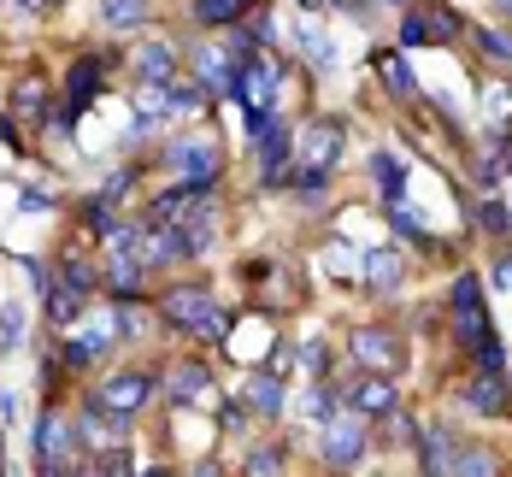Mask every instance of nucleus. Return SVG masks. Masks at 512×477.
<instances>
[{
    "instance_id": "nucleus-22",
    "label": "nucleus",
    "mask_w": 512,
    "mask_h": 477,
    "mask_svg": "<svg viewBox=\"0 0 512 477\" xmlns=\"http://www.w3.org/2000/svg\"><path fill=\"white\" fill-rule=\"evenodd\" d=\"M142 12H148V0H101V18L112 30H130V24H142Z\"/></svg>"
},
{
    "instance_id": "nucleus-5",
    "label": "nucleus",
    "mask_w": 512,
    "mask_h": 477,
    "mask_svg": "<svg viewBox=\"0 0 512 477\" xmlns=\"http://www.w3.org/2000/svg\"><path fill=\"white\" fill-rule=\"evenodd\" d=\"M342 154V124H312L307 130V165H301V189H318L324 183V165Z\"/></svg>"
},
{
    "instance_id": "nucleus-36",
    "label": "nucleus",
    "mask_w": 512,
    "mask_h": 477,
    "mask_svg": "<svg viewBox=\"0 0 512 477\" xmlns=\"http://www.w3.org/2000/svg\"><path fill=\"white\" fill-rule=\"evenodd\" d=\"M0 454H6V436H0Z\"/></svg>"
},
{
    "instance_id": "nucleus-8",
    "label": "nucleus",
    "mask_w": 512,
    "mask_h": 477,
    "mask_svg": "<svg viewBox=\"0 0 512 477\" xmlns=\"http://www.w3.org/2000/svg\"><path fill=\"white\" fill-rule=\"evenodd\" d=\"M359 454H365V424L354 419H324V460L330 466H354Z\"/></svg>"
},
{
    "instance_id": "nucleus-30",
    "label": "nucleus",
    "mask_w": 512,
    "mask_h": 477,
    "mask_svg": "<svg viewBox=\"0 0 512 477\" xmlns=\"http://www.w3.org/2000/svg\"><path fill=\"white\" fill-rule=\"evenodd\" d=\"M477 366H483V371H501V342H495L489 330L477 336Z\"/></svg>"
},
{
    "instance_id": "nucleus-1",
    "label": "nucleus",
    "mask_w": 512,
    "mask_h": 477,
    "mask_svg": "<svg viewBox=\"0 0 512 477\" xmlns=\"http://www.w3.org/2000/svg\"><path fill=\"white\" fill-rule=\"evenodd\" d=\"M159 313H165V324L195 330V336H206V342H218V336H224V324H230V318L212 307V295H206L201 283H177V289L159 301Z\"/></svg>"
},
{
    "instance_id": "nucleus-24",
    "label": "nucleus",
    "mask_w": 512,
    "mask_h": 477,
    "mask_svg": "<svg viewBox=\"0 0 512 477\" xmlns=\"http://www.w3.org/2000/svg\"><path fill=\"white\" fill-rule=\"evenodd\" d=\"M248 12V0H195V18L201 24H230V18H242Z\"/></svg>"
},
{
    "instance_id": "nucleus-20",
    "label": "nucleus",
    "mask_w": 512,
    "mask_h": 477,
    "mask_svg": "<svg viewBox=\"0 0 512 477\" xmlns=\"http://www.w3.org/2000/svg\"><path fill=\"white\" fill-rule=\"evenodd\" d=\"M448 472H477V477H489V472H495V454H483V448H460V442H454V454H448L442 477H448Z\"/></svg>"
},
{
    "instance_id": "nucleus-31",
    "label": "nucleus",
    "mask_w": 512,
    "mask_h": 477,
    "mask_svg": "<svg viewBox=\"0 0 512 477\" xmlns=\"http://www.w3.org/2000/svg\"><path fill=\"white\" fill-rule=\"evenodd\" d=\"M65 283H77V289L89 295V289H95V271H89L83 260H65Z\"/></svg>"
},
{
    "instance_id": "nucleus-28",
    "label": "nucleus",
    "mask_w": 512,
    "mask_h": 477,
    "mask_svg": "<svg viewBox=\"0 0 512 477\" xmlns=\"http://www.w3.org/2000/svg\"><path fill=\"white\" fill-rule=\"evenodd\" d=\"M0 318H6V324H0V348H12V342L24 336V313H18V307L6 301V307H0Z\"/></svg>"
},
{
    "instance_id": "nucleus-27",
    "label": "nucleus",
    "mask_w": 512,
    "mask_h": 477,
    "mask_svg": "<svg viewBox=\"0 0 512 477\" xmlns=\"http://www.w3.org/2000/svg\"><path fill=\"white\" fill-rule=\"evenodd\" d=\"M471 42L489 53V59H512V42L501 36V30H471Z\"/></svg>"
},
{
    "instance_id": "nucleus-4",
    "label": "nucleus",
    "mask_w": 512,
    "mask_h": 477,
    "mask_svg": "<svg viewBox=\"0 0 512 477\" xmlns=\"http://www.w3.org/2000/svg\"><path fill=\"white\" fill-rule=\"evenodd\" d=\"M460 36V18L448 6H424V12H407L401 18V42L407 48H424V42H454Z\"/></svg>"
},
{
    "instance_id": "nucleus-32",
    "label": "nucleus",
    "mask_w": 512,
    "mask_h": 477,
    "mask_svg": "<svg viewBox=\"0 0 512 477\" xmlns=\"http://www.w3.org/2000/svg\"><path fill=\"white\" fill-rule=\"evenodd\" d=\"M18 112H42V83H18Z\"/></svg>"
},
{
    "instance_id": "nucleus-21",
    "label": "nucleus",
    "mask_w": 512,
    "mask_h": 477,
    "mask_svg": "<svg viewBox=\"0 0 512 477\" xmlns=\"http://www.w3.org/2000/svg\"><path fill=\"white\" fill-rule=\"evenodd\" d=\"M106 348H112V330H83V336L65 348V360H71V366H89V360L106 354Z\"/></svg>"
},
{
    "instance_id": "nucleus-33",
    "label": "nucleus",
    "mask_w": 512,
    "mask_h": 477,
    "mask_svg": "<svg viewBox=\"0 0 512 477\" xmlns=\"http://www.w3.org/2000/svg\"><path fill=\"white\" fill-rule=\"evenodd\" d=\"M495 283H501V289H512V254H501V260H495Z\"/></svg>"
},
{
    "instance_id": "nucleus-3",
    "label": "nucleus",
    "mask_w": 512,
    "mask_h": 477,
    "mask_svg": "<svg viewBox=\"0 0 512 477\" xmlns=\"http://www.w3.org/2000/svg\"><path fill=\"white\" fill-rule=\"evenodd\" d=\"M165 165L183 171V183H201V189H212V177H218V154L206 148L201 136H177V142L165 148Z\"/></svg>"
},
{
    "instance_id": "nucleus-16",
    "label": "nucleus",
    "mask_w": 512,
    "mask_h": 477,
    "mask_svg": "<svg viewBox=\"0 0 512 477\" xmlns=\"http://www.w3.org/2000/svg\"><path fill=\"white\" fill-rule=\"evenodd\" d=\"M371 171L383 177L377 189H383V201H389V207H395V201H407V171H401V159H395V154H377V159H371Z\"/></svg>"
},
{
    "instance_id": "nucleus-26",
    "label": "nucleus",
    "mask_w": 512,
    "mask_h": 477,
    "mask_svg": "<svg viewBox=\"0 0 512 477\" xmlns=\"http://www.w3.org/2000/svg\"><path fill=\"white\" fill-rule=\"evenodd\" d=\"M242 472H254V477H271V472H283V448H254Z\"/></svg>"
},
{
    "instance_id": "nucleus-17",
    "label": "nucleus",
    "mask_w": 512,
    "mask_h": 477,
    "mask_svg": "<svg viewBox=\"0 0 512 477\" xmlns=\"http://www.w3.org/2000/svg\"><path fill=\"white\" fill-rule=\"evenodd\" d=\"M377 77L389 83V95H395V101H412V71H407V59H401V53H377Z\"/></svg>"
},
{
    "instance_id": "nucleus-6",
    "label": "nucleus",
    "mask_w": 512,
    "mask_h": 477,
    "mask_svg": "<svg viewBox=\"0 0 512 477\" xmlns=\"http://www.w3.org/2000/svg\"><path fill=\"white\" fill-rule=\"evenodd\" d=\"M36 460H42V472H71V424L59 413H42V424H36Z\"/></svg>"
},
{
    "instance_id": "nucleus-23",
    "label": "nucleus",
    "mask_w": 512,
    "mask_h": 477,
    "mask_svg": "<svg viewBox=\"0 0 512 477\" xmlns=\"http://www.w3.org/2000/svg\"><path fill=\"white\" fill-rule=\"evenodd\" d=\"M165 101H171V118H183V112H201L206 89L201 83H165Z\"/></svg>"
},
{
    "instance_id": "nucleus-9",
    "label": "nucleus",
    "mask_w": 512,
    "mask_h": 477,
    "mask_svg": "<svg viewBox=\"0 0 512 477\" xmlns=\"http://www.w3.org/2000/svg\"><path fill=\"white\" fill-rule=\"evenodd\" d=\"M348 342H354V360H365L371 371H401V342H395L389 330H371V324H359Z\"/></svg>"
},
{
    "instance_id": "nucleus-13",
    "label": "nucleus",
    "mask_w": 512,
    "mask_h": 477,
    "mask_svg": "<svg viewBox=\"0 0 512 477\" xmlns=\"http://www.w3.org/2000/svg\"><path fill=\"white\" fill-rule=\"evenodd\" d=\"M42 295H48V318L59 324V330H71L77 313H83V289H77V283H48Z\"/></svg>"
},
{
    "instance_id": "nucleus-11",
    "label": "nucleus",
    "mask_w": 512,
    "mask_h": 477,
    "mask_svg": "<svg viewBox=\"0 0 512 477\" xmlns=\"http://www.w3.org/2000/svg\"><path fill=\"white\" fill-rule=\"evenodd\" d=\"M454 313H460V336H465V342H477V336L489 330V313H483V289H477V277H460V283H454Z\"/></svg>"
},
{
    "instance_id": "nucleus-37",
    "label": "nucleus",
    "mask_w": 512,
    "mask_h": 477,
    "mask_svg": "<svg viewBox=\"0 0 512 477\" xmlns=\"http://www.w3.org/2000/svg\"><path fill=\"white\" fill-rule=\"evenodd\" d=\"M0 136H6V124H0Z\"/></svg>"
},
{
    "instance_id": "nucleus-12",
    "label": "nucleus",
    "mask_w": 512,
    "mask_h": 477,
    "mask_svg": "<svg viewBox=\"0 0 512 477\" xmlns=\"http://www.w3.org/2000/svg\"><path fill=\"white\" fill-rule=\"evenodd\" d=\"M136 77H142V83H171V77H177L171 42H142V48H136Z\"/></svg>"
},
{
    "instance_id": "nucleus-7",
    "label": "nucleus",
    "mask_w": 512,
    "mask_h": 477,
    "mask_svg": "<svg viewBox=\"0 0 512 477\" xmlns=\"http://www.w3.org/2000/svg\"><path fill=\"white\" fill-rule=\"evenodd\" d=\"M395 407H401V395H395V377H389V371H371V377L354 383V413L359 419H389Z\"/></svg>"
},
{
    "instance_id": "nucleus-19",
    "label": "nucleus",
    "mask_w": 512,
    "mask_h": 477,
    "mask_svg": "<svg viewBox=\"0 0 512 477\" xmlns=\"http://www.w3.org/2000/svg\"><path fill=\"white\" fill-rule=\"evenodd\" d=\"M89 95H101V65L95 59H77L71 65V112L89 106Z\"/></svg>"
},
{
    "instance_id": "nucleus-15",
    "label": "nucleus",
    "mask_w": 512,
    "mask_h": 477,
    "mask_svg": "<svg viewBox=\"0 0 512 477\" xmlns=\"http://www.w3.org/2000/svg\"><path fill=\"white\" fill-rule=\"evenodd\" d=\"M165 389H171V401H201L212 389V377H206V366H171Z\"/></svg>"
},
{
    "instance_id": "nucleus-34",
    "label": "nucleus",
    "mask_w": 512,
    "mask_h": 477,
    "mask_svg": "<svg viewBox=\"0 0 512 477\" xmlns=\"http://www.w3.org/2000/svg\"><path fill=\"white\" fill-rule=\"evenodd\" d=\"M53 0H18V12H48Z\"/></svg>"
},
{
    "instance_id": "nucleus-2",
    "label": "nucleus",
    "mask_w": 512,
    "mask_h": 477,
    "mask_svg": "<svg viewBox=\"0 0 512 477\" xmlns=\"http://www.w3.org/2000/svg\"><path fill=\"white\" fill-rule=\"evenodd\" d=\"M148 395H154V377L148 371H112L101 389H95V407H106V413H142L148 407Z\"/></svg>"
},
{
    "instance_id": "nucleus-29",
    "label": "nucleus",
    "mask_w": 512,
    "mask_h": 477,
    "mask_svg": "<svg viewBox=\"0 0 512 477\" xmlns=\"http://www.w3.org/2000/svg\"><path fill=\"white\" fill-rule=\"evenodd\" d=\"M477 224H483L489 236H501V230H507V207H501V201H483V207H477Z\"/></svg>"
},
{
    "instance_id": "nucleus-18",
    "label": "nucleus",
    "mask_w": 512,
    "mask_h": 477,
    "mask_svg": "<svg viewBox=\"0 0 512 477\" xmlns=\"http://www.w3.org/2000/svg\"><path fill=\"white\" fill-rule=\"evenodd\" d=\"M365 271H371V283H377V289H395V283L407 277V260H401L395 248H377V254L365 260Z\"/></svg>"
},
{
    "instance_id": "nucleus-35",
    "label": "nucleus",
    "mask_w": 512,
    "mask_h": 477,
    "mask_svg": "<svg viewBox=\"0 0 512 477\" xmlns=\"http://www.w3.org/2000/svg\"><path fill=\"white\" fill-rule=\"evenodd\" d=\"M501 12H512V0H501Z\"/></svg>"
},
{
    "instance_id": "nucleus-25",
    "label": "nucleus",
    "mask_w": 512,
    "mask_h": 477,
    "mask_svg": "<svg viewBox=\"0 0 512 477\" xmlns=\"http://www.w3.org/2000/svg\"><path fill=\"white\" fill-rule=\"evenodd\" d=\"M307 419H312V424L336 419V389H330V383H318V389L307 395Z\"/></svg>"
},
{
    "instance_id": "nucleus-14",
    "label": "nucleus",
    "mask_w": 512,
    "mask_h": 477,
    "mask_svg": "<svg viewBox=\"0 0 512 477\" xmlns=\"http://www.w3.org/2000/svg\"><path fill=\"white\" fill-rule=\"evenodd\" d=\"M248 407L265 413V419H277V413H283V383H277L271 371H254V377H248Z\"/></svg>"
},
{
    "instance_id": "nucleus-10",
    "label": "nucleus",
    "mask_w": 512,
    "mask_h": 477,
    "mask_svg": "<svg viewBox=\"0 0 512 477\" xmlns=\"http://www.w3.org/2000/svg\"><path fill=\"white\" fill-rule=\"evenodd\" d=\"M460 395H465V407H471L477 419H501V413H507V383H501V371H483V377H471Z\"/></svg>"
}]
</instances>
